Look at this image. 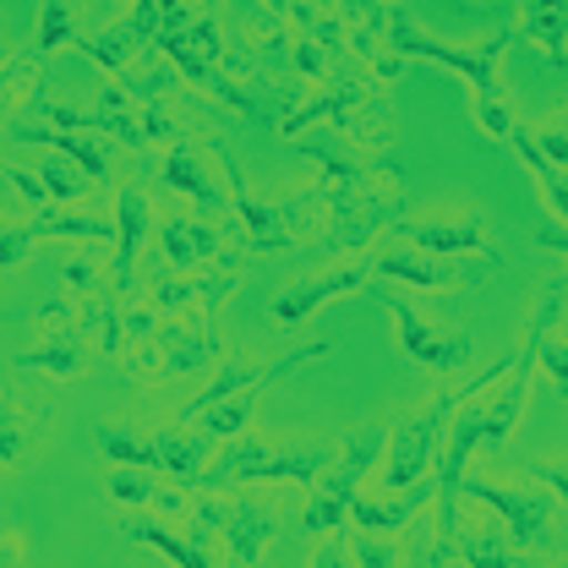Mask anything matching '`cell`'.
Returning a JSON list of instances; mask_svg holds the SVG:
<instances>
[{
	"label": "cell",
	"instance_id": "obj_23",
	"mask_svg": "<svg viewBox=\"0 0 568 568\" xmlns=\"http://www.w3.org/2000/svg\"><path fill=\"white\" fill-rule=\"evenodd\" d=\"M263 394H268V388H241V394H230V399L209 405V410H203L192 426H203L213 443H230V437L252 432V416H257V399H263Z\"/></svg>",
	"mask_w": 568,
	"mask_h": 568
},
{
	"label": "cell",
	"instance_id": "obj_6",
	"mask_svg": "<svg viewBox=\"0 0 568 568\" xmlns=\"http://www.w3.org/2000/svg\"><path fill=\"white\" fill-rule=\"evenodd\" d=\"M465 503H481V508H493L497 519L508 525V536H514V547L525 552V558H536V552H552L558 547V525H552V514H558V497L552 487L547 493H536V487H508V481H487V476H465Z\"/></svg>",
	"mask_w": 568,
	"mask_h": 568
},
{
	"label": "cell",
	"instance_id": "obj_31",
	"mask_svg": "<svg viewBox=\"0 0 568 568\" xmlns=\"http://www.w3.org/2000/svg\"><path fill=\"white\" fill-rule=\"evenodd\" d=\"M541 383H558L568 394V339L552 328L547 339H541Z\"/></svg>",
	"mask_w": 568,
	"mask_h": 568
},
{
	"label": "cell",
	"instance_id": "obj_27",
	"mask_svg": "<svg viewBox=\"0 0 568 568\" xmlns=\"http://www.w3.org/2000/svg\"><path fill=\"white\" fill-rule=\"evenodd\" d=\"M351 564L361 568H399L410 564V552L399 547V536L388 530H351Z\"/></svg>",
	"mask_w": 568,
	"mask_h": 568
},
{
	"label": "cell",
	"instance_id": "obj_14",
	"mask_svg": "<svg viewBox=\"0 0 568 568\" xmlns=\"http://www.w3.org/2000/svg\"><path fill=\"white\" fill-rule=\"evenodd\" d=\"M153 235V203L142 197L138 186H121L115 192V241H110V280H115V295L138 301V257Z\"/></svg>",
	"mask_w": 568,
	"mask_h": 568
},
{
	"label": "cell",
	"instance_id": "obj_32",
	"mask_svg": "<svg viewBox=\"0 0 568 568\" xmlns=\"http://www.w3.org/2000/svg\"><path fill=\"white\" fill-rule=\"evenodd\" d=\"M530 138H536V148H541L552 164H564L568 170V121H547V126H541V132H530Z\"/></svg>",
	"mask_w": 568,
	"mask_h": 568
},
{
	"label": "cell",
	"instance_id": "obj_34",
	"mask_svg": "<svg viewBox=\"0 0 568 568\" xmlns=\"http://www.w3.org/2000/svg\"><path fill=\"white\" fill-rule=\"evenodd\" d=\"M0 564H6V568L28 564V536H22L17 525H6V536H0Z\"/></svg>",
	"mask_w": 568,
	"mask_h": 568
},
{
	"label": "cell",
	"instance_id": "obj_2",
	"mask_svg": "<svg viewBox=\"0 0 568 568\" xmlns=\"http://www.w3.org/2000/svg\"><path fill=\"white\" fill-rule=\"evenodd\" d=\"M410 213V197L399 186L394 170H377L372 181H361L351 192H334L328 213H323V230H317V246L328 257H361L372 252L383 235H394V224Z\"/></svg>",
	"mask_w": 568,
	"mask_h": 568
},
{
	"label": "cell",
	"instance_id": "obj_15",
	"mask_svg": "<svg viewBox=\"0 0 568 568\" xmlns=\"http://www.w3.org/2000/svg\"><path fill=\"white\" fill-rule=\"evenodd\" d=\"M366 263H372V280L383 284H410V290H459L465 284L459 268H448L443 257H432L410 241H394V235H388V246H372Z\"/></svg>",
	"mask_w": 568,
	"mask_h": 568
},
{
	"label": "cell",
	"instance_id": "obj_25",
	"mask_svg": "<svg viewBox=\"0 0 568 568\" xmlns=\"http://www.w3.org/2000/svg\"><path fill=\"white\" fill-rule=\"evenodd\" d=\"M17 138L28 142H44V148H55V153H67L71 164H82L93 181H110V159H104V148H93V142H82L77 132H61V126H50V132H17Z\"/></svg>",
	"mask_w": 568,
	"mask_h": 568
},
{
	"label": "cell",
	"instance_id": "obj_29",
	"mask_svg": "<svg viewBox=\"0 0 568 568\" xmlns=\"http://www.w3.org/2000/svg\"><path fill=\"white\" fill-rule=\"evenodd\" d=\"M55 274H61V290H71V295H99V290H115L110 268H99L93 257H77V252H61Z\"/></svg>",
	"mask_w": 568,
	"mask_h": 568
},
{
	"label": "cell",
	"instance_id": "obj_5",
	"mask_svg": "<svg viewBox=\"0 0 568 568\" xmlns=\"http://www.w3.org/2000/svg\"><path fill=\"white\" fill-rule=\"evenodd\" d=\"M230 192H235V209H230V241L257 252V257H280L295 246L301 235V219L306 209L328 213V186H306V192H284V197H246L241 175L230 170Z\"/></svg>",
	"mask_w": 568,
	"mask_h": 568
},
{
	"label": "cell",
	"instance_id": "obj_16",
	"mask_svg": "<svg viewBox=\"0 0 568 568\" xmlns=\"http://www.w3.org/2000/svg\"><path fill=\"white\" fill-rule=\"evenodd\" d=\"M159 181H164V186H170L175 197H186V203H192L197 213H209V219H219V224L230 230V209H235V192L213 181V170L203 164V153H192V148H170V159H164Z\"/></svg>",
	"mask_w": 568,
	"mask_h": 568
},
{
	"label": "cell",
	"instance_id": "obj_13",
	"mask_svg": "<svg viewBox=\"0 0 568 568\" xmlns=\"http://www.w3.org/2000/svg\"><path fill=\"white\" fill-rule=\"evenodd\" d=\"M394 241H410V246H422L432 257H493V230H487V219H470V213H454V219H443V213H432V219H416V213H405L399 224H394Z\"/></svg>",
	"mask_w": 568,
	"mask_h": 568
},
{
	"label": "cell",
	"instance_id": "obj_24",
	"mask_svg": "<svg viewBox=\"0 0 568 568\" xmlns=\"http://www.w3.org/2000/svg\"><path fill=\"white\" fill-rule=\"evenodd\" d=\"M93 443H99L104 465H153V437L132 432L126 422H99L93 426Z\"/></svg>",
	"mask_w": 568,
	"mask_h": 568
},
{
	"label": "cell",
	"instance_id": "obj_12",
	"mask_svg": "<svg viewBox=\"0 0 568 568\" xmlns=\"http://www.w3.org/2000/svg\"><path fill=\"white\" fill-rule=\"evenodd\" d=\"M274 530H280V503L268 493H257V487H241L235 503H224V536H219L224 564H241V568L263 564Z\"/></svg>",
	"mask_w": 568,
	"mask_h": 568
},
{
	"label": "cell",
	"instance_id": "obj_21",
	"mask_svg": "<svg viewBox=\"0 0 568 568\" xmlns=\"http://www.w3.org/2000/svg\"><path fill=\"white\" fill-rule=\"evenodd\" d=\"M508 142L519 148V159H525V170H530V181H536V192H541V209H547L568 230V170H564V164H552V159L536 148V138H530V132H514Z\"/></svg>",
	"mask_w": 568,
	"mask_h": 568
},
{
	"label": "cell",
	"instance_id": "obj_3",
	"mask_svg": "<svg viewBox=\"0 0 568 568\" xmlns=\"http://www.w3.org/2000/svg\"><path fill=\"white\" fill-rule=\"evenodd\" d=\"M383 454H388V422L361 426L351 443L339 448V459L328 465V476H323V481L312 487V497H306V508H301V536L323 541V536L345 530L355 497L366 493V481H377Z\"/></svg>",
	"mask_w": 568,
	"mask_h": 568
},
{
	"label": "cell",
	"instance_id": "obj_17",
	"mask_svg": "<svg viewBox=\"0 0 568 568\" xmlns=\"http://www.w3.org/2000/svg\"><path fill=\"white\" fill-rule=\"evenodd\" d=\"M213 454H219V443L203 426H164V432H153V470H164L170 481H181L192 493H203Z\"/></svg>",
	"mask_w": 568,
	"mask_h": 568
},
{
	"label": "cell",
	"instance_id": "obj_33",
	"mask_svg": "<svg viewBox=\"0 0 568 568\" xmlns=\"http://www.w3.org/2000/svg\"><path fill=\"white\" fill-rule=\"evenodd\" d=\"M312 564H317V568H339V564H351V536H345V530L323 536V547L312 552Z\"/></svg>",
	"mask_w": 568,
	"mask_h": 568
},
{
	"label": "cell",
	"instance_id": "obj_8",
	"mask_svg": "<svg viewBox=\"0 0 568 568\" xmlns=\"http://www.w3.org/2000/svg\"><path fill=\"white\" fill-rule=\"evenodd\" d=\"M44 241H93V246H110L115 241V219H99V213H67L61 203H44V209L28 213H6V241H0V263L6 268H22V257Z\"/></svg>",
	"mask_w": 568,
	"mask_h": 568
},
{
	"label": "cell",
	"instance_id": "obj_11",
	"mask_svg": "<svg viewBox=\"0 0 568 568\" xmlns=\"http://www.w3.org/2000/svg\"><path fill=\"white\" fill-rule=\"evenodd\" d=\"M230 230L209 213H170L159 224V268L164 274H203L224 263Z\"/></svg>",
	"mask_w": 568,
	"mask_h": 568
},
{
	"label": "cell",
	"instance_id": "obj_20",
	"mask_svg": "<svg viewBox=\"0 0 568 568\" xmlns=\"http://www.w3.org/2000/svg\"><path fill=\"white\" fill-rule=\"evenodd\" d=\"M454 564H465V568H519V564H530V558L514 547L508 525L497 519V525H481V530H465V525H459Z\"/></svg>",
	"mask_w": 568,
	"mask_h": 568
},
{
	"label": "cell",
	"instance_id": "obj_35",
	"mask_svg": "<svg viewBox=\"0 0 568 568\" xmlns=\"http://www.w3.org/2000/svg\"><path fill=\"white\" fill-rule=\"evenodd\" d=\"M541 246H552V252H564L568 257V230L564 224H547V230H541Z\"/></svg>",
	"mask_w": 568,
	"mask_h": 568
},
{
	"label": "cell",
	"instance_id": "obj_9",
	"mask_svg": "<svg viewBox=\"0 0 568 568\" xmlns=\"http://www.w3.org/2000/svg\"><path fill=\"white\" fill-rule=\"evenodd\" d=\"M366 284H372V263H366V257H334L323 274H306V280L284 284L280 295H274V328H280V334H295V328L312 323L328 301L355 295V290H366Z\"/></svg>",
	"mask_w": 568,
	"mask_h": 568
},
{
	"label": "cell",
	"instance_id": "obj_28",
	"mask_svg": "<svg viewBox=\"0 0 568 568\" xmlns=\"http://www.w3.org/2000/svg\"><path fill=\"white\" fill-rule=\"evenodd\" d=\"M525 33L541 44V50H552V55H564V33H568V11L558 0H536L530 11H525Z\"/></svg>",
	"mask_w": 568,
	"mask_h": 568
},
{
	"label": "cell",
	"instance_id": "obj_1",
	"mask_svg": "<svg viewBox=\"0 0 568 568\" xmlns=\"http://www.w3.org/2000/svg\"><path fill=\"white\" fill-rule=\"evenodd\" d=\"M508 366H514V361H493V366H481V372H459L454 383L432 388V399H422L416 410H405L399 422L388 426V454H383V465H377V487H383V493H410V487H422L426 470L443 459V443H448L454 416H459L470 399H481Z\"/></svg>",
	"mask_w": 568,
	"mask_h": 568
},
{
	"label": "cell",
	"instance_id": "obj_18",
	"mask_svg": "<svg viewBox=\"0 0 568 568\" xmlns=\"http://www.w3.org/2000/svg\"><path fill=\"white\" fill-rule=\"evenodd\" d=\"M104 525L115 530V536H126V541H142V547H153L164 564H181V568H213V558L186 536V530H170V525H159V519H142V514H104Z\"/></svg>",
	"mask_w": 568,
	"mask_h": 568
},
{
	"label": "cell",
	"instance_id": "obj_30",
	"mask_svg": "<svg viewBox=\"0 0 568 568\" xmlns=\"http://www.w3.org/2000/svg\"><path fill=\"white\" fill-rule=\"evenodd\" d=\"M525 470H530L541 487H552V497L568 508V459H558V454H536V459H525Z\"/></svg>",
	"mask_w": 568,
	"mask_h": 568
},
{
	"label": "cell",
	"instance_id": "obj_4",
	"mask_svg": "<svg viewBox=\"0 0 568 568\" xmlns=\"http://www.w3.org/2000/svg\"><path fill=\"white\" fill-rule=\"evenodd\" d=\"M132 366L159 377V383H203L224 366V339H219V312H197V317H164L159 334L138 345Z\"/></svg>",
	"mask_w": 568,
	"mask_h": 568
},
{
	"label": "cell",
	"instance_id": "obj_22",
	"mask_svg": "<svg viewBox=\"0 0 568 568\" xmlns=\"http://www.w3.org/2000/svg\"><path fill=\"white\" fill-rule=\"evenodd\" d=\"M33 432H39V416H28L22 394L11 388V394H6V422H0V470H6V481L22 476L28 448H33Z\"/></svg>",
	"mask_w": 568,
	"mask_h": 568
},
{
	"label": "cell",
	"instance_id": "obj_7",
	"mask_svg": "<svg viewBox=\"0 0 568 568\" xmlns=\"http://www.w3.org/2000/svg\"><path fill=\"white\" fill-rule=\"evenodd\" d=\"M383 295H388L394 339H399V351L410 355L416 366L437 372V377H459V372H470V361H476V334H465V328H437V323L422 317L399 290H383Z\"/></svg>",
	"mask_w": 568,
	"mask_h": 568
},
{
	"label": "cell",
	"instance_id": "obj_10",
	"mask_svg": "<svg viewBox=\"0 0 568 568\" xmlns=\"http://www.w3.org/2000/svg\"><path fill=\"white\" fill-rule=\"evenodd\" d=\"M323 355V345H301V351H284L274 355V361H224L219 372H213L209 383H197V394H186L181 405H175V422H197L209 405H219V399H230V394H241V388H274L284 372H295L301 361H317Z\"/></svg>",
	"mask_w": 568,
	"mask_h": 568
},
{
	"label": "cell",
	"instance_id": "obj_26",
	"mask_svg": "<svg viewBox=\"0 0 568 568\" xmlns=\"http://www.w3.org/2000/svg\"><path fill=\"white\" fill-rule=\"evenodd\" d=\"M33 170H39V181L50 186L55 203H77V197L88 203V192H93V175H88L82 164H71L67 153H61V159H39Z\"/></svg>",
	"mask_w": 568,
	"mask_h": 568
},
{
	"label": "cell",
	"instance_id": "obj_19",
	"mask_svg": "<svg viewBox=\"0 0 568 568\" xmlns=\"http://www.w3.org/2000/svg\"><path fill=\"white\" fill-rule=\"evenodd\" d=\"M437 493V487H410V493H361L351 508V525L355 530H388V536H399V530H410L416 525V514H422V503Z\"/></svg>",
	"mask_w": 568,
	"mask_h": 568
}]
</instances>
